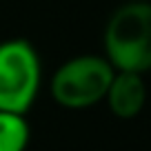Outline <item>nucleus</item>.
I'll return each mask as SVG.
<instances>
[{"instance_id":"f257e3e1","label":"nucleus","mask_w":151,"mask_h":151,"mask_svg":"<svg viewBox=\"0 0 151 151\" xmlns=\"http://www.w3.org/2000/svg\"><path fill=\"white\" fill-rule=\"evenodd\" d=\"M104 58L116 71H151V2H124L104 27Z\"/></svg>"},{"instance_id":"f03ea898","label":"nucleus","mask_w":151,"mask_h":151,"mask_svg":"<svg viewBox=\"0 0 151 151\" xmlns=\"http://www.w3.org/2000/svg\"><path fill=\"white\" fill-rule=\"evenodd\" d=\"M116 69L104 56H76L51 76V98L65 109H87L104 100Z\"/></svg>"},{"instance_id":"7ed1b4c3","label":"nucleus","mask_w":151,"mask_h":151,"mask_svg":"<svg viewBox=\"0 0 151 151\" xmlns=\"http://www.w3.org/2000/svg\"><path fill=\"white\" fill-rule=\"evenodd\" d=\"M40 89V58L29 40L0 42V111L27 113Z\"/></svg>"},{"instance_id":"20e7f679","label":"nucleus","mask_w":151,"mask_h":151,"mask_svg":"<svg viewBox=\"0 0 151 151\" xmlns=\"http://www.w3.org/2000/svg\"><path fill=\"white\" fill-rule=\"evenodd\" d=\"M109 109L116 118L120 120H131L145 109L147 102V85L142 73L136 71H116L111 78V85L107 89Z\"/></svg>"},{"instance_id":"39448f33","label":"nucleus","mask_w":151,"mask_h":151,"mask_svg":"<svg viewBox=\"0 0 151 151\" xmlns=\"http://www.w3.org/2000/svg\"><path fill=\"white\" fill-rule=\"evenodd\" d=\"M29 136L31 131L22 113L0 111V151H24Z\"/></svg>"}]
</instances>
